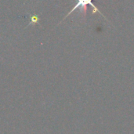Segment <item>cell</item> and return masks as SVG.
<instances>
[{
	"label": "cell",
	"instance_id": "1",
	"mask_svg": "<svg viewBox=\"0 0 134 134\" xmlns=\"http://www.w3.org/2000/svg\"><path fill=\"white\" fill-rule=\"evenodd\" d=\"M90 5V6H92V8H93V12H92V13L93 14H95V13H100L101 16H103L104 18H105V20H107V18L105 17V16L97 9V7L93 3V0H77V2H76V3H75V6L70 10V12L64 16V18L63 19V20H64V19H66L70 14H71L75 10H76L77 9H79V10H80V13H82V14H83V16H85L86 17V13H87V5ZM62 20V21H63Z\"/></svg>",
	"mask_w": 134,
	"mask_h": 134
},
{
	"label": "cell",
	"instance_id": "2",
	"mask_svg": "<svg viewBox=\"0 0 134 134\" xmlns=\"http://www.w3.org/2000/svg\"><path fill=\"white\" fill-rule=\"evenodd\" d=\"M38 16H34L31 18V23H38Z\"/></svg>",
	"mask_w": 134,
	"mask_h": 134
}]
</instances>
